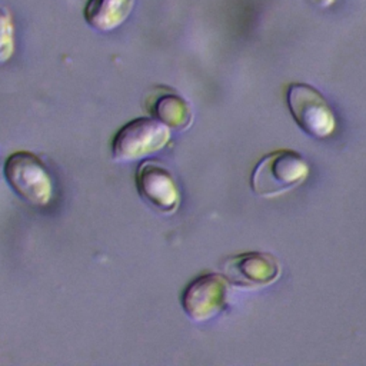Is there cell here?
<instances>
[{"label":"cell","instance_id":"cell-1","mask_svg":"<svg viewBox=\"0 0 366 366\" xmlns=\"http://www.w3.org/2000/svg\"><path fill=\"white\" fill-rule=\"evenodd\" d=\"M306 159L287 149L272 152L262 157L250 176V187L260 197H273L300 186L309 176Z\"/></svg>","mask_w":366,"mask_h":366},{"label":"cell","instance_id":"cell-2","mask_svg":"<svg viewBox=\"0 0 366 366\" xmlns=\"http://www.w3.org/2000/svg\"><path fill=\"white\" fill-rule=\"evenodd\" d=\"M4 177L13 192L33 207L47 206L54 193L46 164L30 152H14L4 162Z\"/></svg>","mask_w":366,"mask_h":366},{"label":"cell","instance_id":"cell-3","mask_svg":"<svg viewBox=\"0 0 366 366\" xmlns=\"http://www.w3.org/2000/svg\"><path fill=\"white\" fill-rule=\"evenodd\" d=\"M289 112L296 124L315 139H327L336 130V116L325 96L310 84L290 83L286 92Z\"/></svg>","mask_w":366,"mask_h":366},{"label":"cell","instance_id":"cell-4","mask_svg":"<svg viewBox=\"0 0 366 366\" xmlns=\"http://www.w3.org/2000/svg\"><path fill=\"white\" fill-rule=\"evenodd\" d=\"M170 140L169 127L154 117H137L126 123L112 140L116 162L146 159L160 152Z\"/></svg>","mask_w":366,"mask_h":366},{"label":"cell","instance_id":"cell-5","mask_svg":"<svg viewBox=\"0 0 366 366\" xmlns=\"http://www.w3.org/2000/svg\"><path fill=\"white\" fill-rule=\"evenodd\" d=\"M227 303V280L216 273L193 279L183 290L180 305L194 322H207L222 313Z\"/></svg>","mask_w":366,"mask_h":366},{"label":"cell","instance_id":"cell-6","mask_svg":"<svg viewBox=\"0 0 366 366\" xmlns=\"http://www.w3.org/2000/svg\"><path fill=\"white\" fill-rule=\"evenodd\" d=\"M227 283L242 289L264 287L280 276V266L276 257L263 252H246L232 256L222 264Z\"/></svg>","mask_w":366,"mask_h":366},{"label":"cell","instance_id":"cell-7","mask_svg":"<svg viewBox=\"0 0 366 366\" xmlns=\"http://www.w3.org/2000/svg\"><path fill=\"white\" fill-rule=\"evenodd\" d=\"M134 182L139 194L162 213H173L180 204V192L174 177L162 164L144 160L139 164Z\"/></svg>","mask_w":366,"mask_h":366},{"label":"cell","instance_id":"cell-8","mask_svg":"<svg viewBox=\"0 0 366 366\" xmlns=\"http://www.w3.org/2000/svg\"><path fill=\"white\" fill-rule=\"evenodd\" d=\"M136 0H89L84 20L99 31H112L122 26L133 11Z\"/></svg>","mask_w":366,"mask_h":366},{"label":"cell","instance_id":"cell-9","mask_svg":"<svg viewBox=\"0 0 366 366\" xmlns=\"http://www.w3.org/2000/svg\"><path fill=\"white\" fill-rule=\"evenodd\" d=\"M153 117L164 126L184 130L192 123V110L189 103L174 93H166L157 97L152 107Z\"/></svg>","mask_w":366,"mask_h":366},{"label":"cell","instance_id":"cell-10","mask_svg":"<svg viewBox=\"0 0 366 366\" xmlns=\"http://www.w3.org/2000/svg\"><path fill=\"white\" fill-rule=\"evenodd\" d=\"M14 21L13 16L4 4L0 3V64L7 63L14 54Z\"/></svg>","mask_w":366,"mask_h":366},{"label":"cell","instance_id":"cell-11","mask_svg":"<svg viewBox=\"0 0 366 366\" xmlns=\"http://www.w3.org/2000/svg\"><path fill=\"white\" fill-rule=\"evenodd\" d=\"M309 4L317 7V9H329L330 6H333L336 3V0H305Z\"/></svg>","mask_w":366,"mask_h":366}]
</instances>
